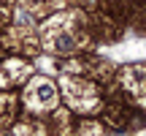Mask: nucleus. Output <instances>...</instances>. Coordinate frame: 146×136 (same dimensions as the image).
Returning <instances> with one entry per match:
<instances>
[{"instance_id": "nucleus-2", "label": "nucleus", "mask_w": 146, "mask_h": 136, "mask_svg": "<svg viewBox=\"0 0 146 136\" xmlns=\"http://www.w3.org/2000/svg\"><path fill=\"white\" fill-rule=\"evenodd\" d=\"M38 98H41V101H52L54 98L52 87H49V84H41V87H38Z\"/></svg>"}, {"instance_id": "nucleus-1", "label": "nucleus", "mask_w": 146, "mask_h": 136, "mask_svg": "<svg viewBox=\"0 0 146 136\" xmlns=\"http://www.w3.org/2000/svg\"><path fill=\"white\" fill-rule=\"evenodd\" d=\"M57 49H60V52H70V49H73V38L62 33V36L57 38Z\"/></svg>"}]
</instances>
